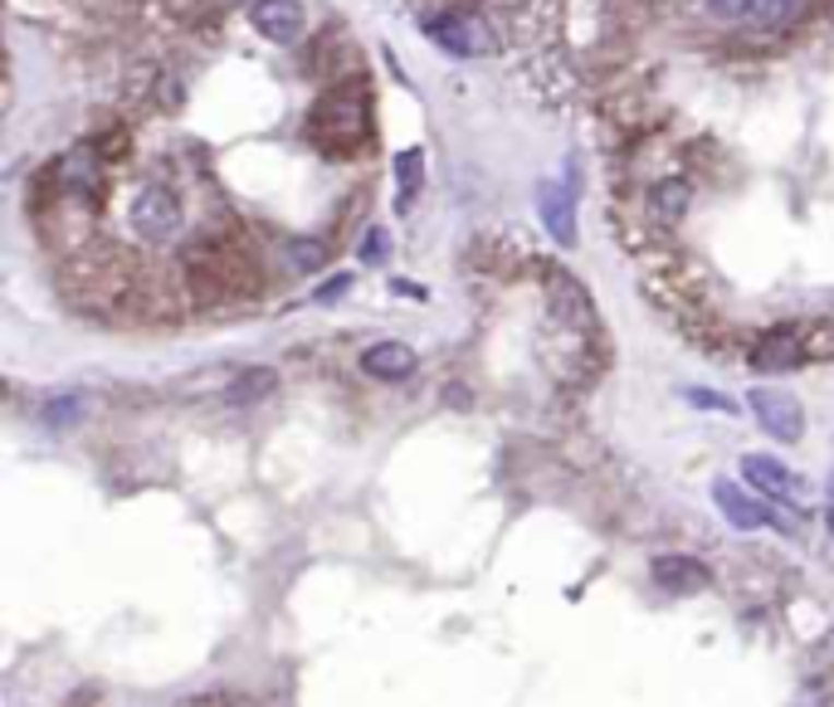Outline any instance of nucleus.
Masks as SVG:
<instances>
[{
  "instance_id": "1",
  "label": "nucleus",
  "mask_w": 834,
  "mask_h": 707,
  "mask_svg": "<svg viewBox=\"0 0 834 707\" xmlns=\"http://www.w3.org/2000/svg\"><path fill=\"white\" fill-rule=\"evenodd\" d=\"M361 132H367V108H361V98H352V88L327 93L318 103V112H312V137L327 152H352L361 142Z\"/></svg>"
},
{
  "instance_id": "2",
  "label": "nucleus",
  "mask_w": 834,
  "mask_h": 707,
  "mask_svg": "<svg viewBox=\"0 0 834 707\" xmlns=\"http://www.w3.org/2000/svg\"><path fill=\"white\" fill-rule=\"evenodd\" d=\"M420 29L430 35V45H440L444 55H454V59H474V55H484V49L493 45L488 25L478 15H468V10H440V15H425Z\"/></svg>"
},
{
  "instance_id": "3",
  "label": "nucleus",
  "mask_w": 834,
  "mask_h": 707,
  "mask_svg": "<svg viewBox=\"0 0 834 707\" xmlns=\"http://www.w3.org/2000/svg\"><path fill=\"white\" fill-rule=\"evenodd\" d=\"M128 220L142 239H171V235H181L186 215H181V201H176L166 185H142L132 211H128Z\"/></svg>"
},
{
  "instance_id": "4",
  "label": "nucleus",
  "mask_w": 834,
  "mask_h": 707,
  "mask_svg": "<svg viewBox=\"0 0 834 707\" xmlns=\"http://www.w3.org/2000/svg\"><path fill=\"white\" fill-rule=\"evenodd\" d=\"M752 415L761 420V430L781 444H796L806 434V410L790 391H776V386H756L752 391Z\"/></svg>"
},
{
  "instance_id": "5",
  "label": "nucleus",
  "mask_w": 834,
  "mask_h": 707,
  "mask_svg": "<svg viewBox=\"0 0 834 707\" xmlns=\"http://www.w3.org/2000/svg\"><path fill=\"white\" fill-rule=\"evenodd\" d=\"M541 288H547V308H551V317H557L561 327L586 332L591 322H596V308H591L586 284H581V278H571L567 268H551V274L541 278Z\"/></svg>"
},
{
  "instance_id": "6",
  "label": "nucleus",
  "mask_w": 834,
  "mask_h": 707,
  "mask_svg": "<svg viewBox=\"0 0 834 707\" xmlns=\"http://www.w3.org/2000/svg\"><path fill=\"white\" fill-rule=\"evenodd\" d=\"M713 503L723 507V517L737 527V532H756V527L781 523V517L771 513V507L761 503L756 493H742V488H737L732 478H717V483H713Z\"/></svg>"
},
{
  "instance_id": "7",
  "label": "nucleus",
  "mask_w": 834,
  "mask_h": 707,
  "mask_svg": "<svg viewBox=\"0 0 834 707\" xmlns=\"http://www.w3.org/2000/svg\"><path fill=\"white\" fill-rule=\"evenodd\" d=\"M742 478L756 488V493L781 498V503H800V498H806V483H800L786 464L771 459V454H742Z\"/></svg>"
},
{
  "instance_id": "8",
  "label": "nucleus",
  "mask_w": 834,
  "mask_h": 707,
  "mask_svg": "<svg viewBox=\"0 0 834 707\" xmlns=\"http://www.w3.org/2000/svg\"><path fill=\"white\" fill-rule=\"evenodd\" d=\"M650 576H654V586L674 590V596H698V590L713 586V571H707L698 556H679V551H664V556H654Z\"/></svg>"
},
{
  "instance_id": "9",
  "label": "nucleus",
  "mask_w": 834,
  "mask_h": 707,
  "mask_svg": "<svg viewBox=\"0 0 834 707\" xmlns=\"http://www.w3.org/2000/svg\"><path fill=\"white\" fill-rule=\"evenodd\" d=\"M537 220L557 244H576V201L561 181H541L537 185Z\"/></svg>"
},
{
  "instance_id": "10",
  "label": "nucleus",
  "mask_w": 834,
  "mask_h": 707,
  "mask_svg": "<svg viewBox=\"0 0 834 707\" xmlns=\"http://www.w3.org/2000/svg\"><path fill=\"white\" fill-rule=\"evenodd\" d=\"M249 20H254V29L264 39H274V45H294L308 25L298 0H254V5H249Z\"/></svg>"
},
{
  "instance_id": "11",
  "label": "nucleus",
  "mask_w": 834,
  "mask_h": 707,
  "mask_svg": "<svg viewBox=\"0 0 834 707\" xmlns=\"http://www.w3.org/2000/svg\"><path fill=\"white\" fill-rule=\"evenodd\" d=\"M752 361H756L761 371H796L800 361H810L806 341H800V327H776V332H766V337L756 341Z\"/></svg>"
},
{
  "instance_id": "12",
  "label": "nucleus",
  "mask_w": 834,
  "mask_h": 707,
  "mask_svg": "<svg viewBox=\"0 0 834 707\" xmlns=\"http://www.w3.org/2000/svg\"><path fill=\"white\" fill-rule=\"evenodd\" d=\"M361 371L377 381H405L415 371V347H405V341H377V347L361 351Z\"/></svg>"
},
{
  "instance_id": "13",
  "label": "nucleus",
  "mask_w": 834,
  "mask_h": 707,
  "mask_svg": "<svg viewBox=\"0 0 834 707\" xmlns=\"http://www.w3.org/2000/svg\"><path fill=\"white\" fill-rule=\"evenodd\" d=\"M59 185L69 195H79V201H93L103 191V161L93 152H74V157L59 161Z\"/></svg>"
},
{
  "instance_id": "14",
  "label": "nucleus",
  "mask_w": 834,
  "mask_h": 707,
  "mask_svg": "<svg viewBox=\"0 0 834 707\" xmlns=\"http://www.w3.org/2000/svg\"><path fill=\"white\" fill-rule=\"evenodd\" d=\"M274 386H278V376L269 367H245V371L229 376L225 400L229 405H254V400H264V395H274Z\"/></svg>"
},
{
  "instance_id": "15",
  "label": "nucleus",
  "mask_w": 834,
  "mask_h": 707,
  "mask_svg": "<svg viewBox=\"0 0 834 707\" xmlns=\"http://www.w3.org/2000/svg\"><path fill=\"white\" fill-rule=\"evenodd\" d=\"M688 201H693V191H688V181H659L650 191V215L659 225H679L688 215Z\"/></svg>"
},
{
  "instance_id": "16",
  "label": "nucleus",
  "mask_w": 834,
  "mask_h": 707,
  "mask_svg": "<svg viewBox=\"0 0 834 707\" xmlns=\"http://www.w3.org/2000/svg\"><path fill=\"white\" fill-rule=\"evenodd\" d=\"M83 415H88L83 391H59V395H49V400L39 405V424H45V430H69V424H79Z\"/></svg>"
},
{
  "instance_id": "17",
  "label": "nucleus",
  "mask_w": 834,
  "mask_h": 707,
  "mask_svg": "<svg viewBox=\"0 0 834 707\" xmlns=\"http://www.w3.org/2000/svg\"><path fill=\"white\" fill-rule=\"evenodd\" d=\"M707 15L723 20V25H756L761 29V15H766V0H703Z\"/></svg>"
},
{
  "instance_id": "18",
  "label": "nucleus",
  "mask_w": 834,
  "mask_h": 707,
  "mask_svg": "<svg viewBox=\"0 0 834 707\" xmlns=\"http://www.w3.org/2000/svg\"><path fill=\"white\" fill-rule=\"evenodd\" d=\"M395 181H401V211H410L415 191H420V152H401L395 157Z\"/></svg>"
},
{
  "instance_id": "19",
  "label": "nucleus",
  "mask_w": 834,
  "mask_h": 707,
  "mask_svg": "<svg viewBox=\"0 0 834 707\" xmlns=\"http://www.w3.org/2000/svg\"><path fill=\"white\" fill-rule=\"evenodd\" d=\"M288 259H294V268H318L322 259H327V249L322 244H312V239H288Z\"/></svg>"
},
{
  "instance_id": "20",
  "label": "nucleus",
  "mask_w": 834,
  "mask_h": 707,
  "mask_svg": "<svg viewBox=\"0 0 834 707\" xmlns=\"http://www.w3.org/2000/svg\"><path fill=\"white\" fill-rule=\"evenodd\" d=\"M800 341L810 357H834V322L830 327H800Z\"/></svg>"
},
{
  "instance_id": "21",
  "label": "nucleus",
  "mask_w": 834,
  "mask_h": 707,
  "mask_svg": "<svg viewBox=\"0 0 834 707\" xmlns=\"http://www.w3.org/2000/svg\"><path fill=\"white\" fill-rule=\"evenodd\" d=\"M800 5H806V0H766V15H761V29H771V25H781V20H790Z\"/></svg>"
},
{
  "instance_id": "22",
  "label": "nucleus",
  "mask_w": 834,
  "mask_h": 707,
  "mask_svg": "<svg viewBox=\"0 0 834 707\" xmlns=\"http://www.w3.org/2000/svg\"><path fill=\"white\" fill-rule=\"evenodd\" d=\"M688 405H698V410H723V415L737 410V405L727 400V395H717V391H688Z\"/></svg>"
},
{
  "instance_id": "23",
  "label": "nucleus",
  "mask_w": 834,
  "mask_h": 707,
  "mask_svg": "<svg viewBox=\"0 0 834 707\" xmlns=\"http://www.w3.org/2000/svg\"><path fill=\"white\" fill-rule=\"evenodd\" d=\"M385 244H391V239H385V230H371L367 239H361V264H381V259H385Z\"/></svg>"
},
{
  "instance_id": "24",
  "label": "nucleus",
  "mask_w": 834,
  "mask_h": 707,
  "mask_svg": "<svg viewBox=\"0 0 834 707\" xmlns=\"http://www.w3.org/2000/svg\"><path fill=\"white\" fill-rule=\"evenodd\" d=\"M347 288H352V274H337V278H332V284H322L312 298H318V303H332V298H337V293H347Z\"/></svg>"
},
{
  "instance_id": "25",
  "label": "nucleus",
  "mask_w": 834,
  "mask_h": 707,
  "mask_svg": "<svg viewBox=\"0 0 834 707\" xmlns=\"http://www.w3.org/2000/svg\"><path fill=\"white\" fill-rule=\"evenodd\" d=\"M825 523H830V532H834V474L825 478Z\"/></svg>"
},
{
  "instance_id": "26",
  "label": "nucleus",
  "mask_w": 834,
  "mask_h": 707,
  "mask_svg": "<svg viewBox=\"0 0 834 707\" xmlns=\"http://www.w3.org/2000/svg\"><path fill=\"white\" fill-rule=\"evenodd\" d=\"M74 707H83V703H74Z\"/></svg>"
}]
</instances>
